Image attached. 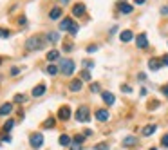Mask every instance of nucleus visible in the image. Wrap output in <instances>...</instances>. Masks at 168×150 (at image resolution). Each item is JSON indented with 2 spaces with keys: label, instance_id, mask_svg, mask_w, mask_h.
Wrapping results in <instances>:
<instances>
[{
  "label": "nucleus",
  "instance_id": "nucleus-15",
  "mask_svg": "<svg viewBox=\"0 0 168 150\" xmlns=\"http://www.w3.org/2000/svg\"><path fill=\"white\" fill-rule=\"evenodd\" d=\"M119 11H121V14H130V13H132V5H128V4H119Z\"/></svg>",
  "mask_w": 168,
  "mask_h": 150
},
{
  "label": "nucleus",
  "instance_id": "nucleus-2",
  "mask_svg": "<svg viewBox=\"0 0 168 150\" xmlns=\"http://www.w3.org/2000/svg\"><path fill=\"white\" fill-rule=\"evenodd\" d=\"M60 31H71L72 34H76V33H78V25H76L71 18H63V20L60 22Z\"/></svg>",
  "mask_w": 168,
  "mask_h": 150
},
{
  "label": "nucleus",
  "instance_id": "nucleus-10",
  "mask_svg": "<svg viewBox=\"0 0 168 150\" xmlns=\"http://www.w3.org/2000/svg\"><path fill=\"white\" fill-rule=\"evenodd\" d=\"M132 38H134V33H132V31H128V29H127V31H123V33L119 34V40H121V42H125V43H127V42H130Z\"/></svg>",
  "mask_w": 168,
  "mask_h": 150
},
{
  "label": "nucleus",
  "instance_id": "nucleus-11",
  "mask_svg": "<svg viewBox=\"0 0 168 150\" xmlns=\"http://www.w3.org/2000/svg\"><path fill=\"white\" fill-rule=\"evenodd\" d=\"M96 120H98V121H107V120H109V112H107L105 109L96 110Z\"/></svg>",
  "mask_w": 168,
  "mask_h": 150
},
{
  "label": "nucleus",
  "instance_id": "nucleus-31",
  "mask_svg": "<svg viewBox=\"0 0 168 150\" xmlns=\"http://www.w3.org/2000/svg\"><path fill=\"white\" fill-rule=\"evenodd\" d=\"M18 72H20V69H18V67H13V69H11V74H13V76H16Z\"/></svg>",
  "mask_w": 168,
  "mask_h": 150
},
{
  "label": "nucleus",
  "instance_id": "nucleus-22",
  "mask_svg": "<svg viewBox=\"0 0 168 150\" xmlns=\"http://www.w3.org/2000/svg\"><path fill=\"white\" fill-rule=\"evenodd\" d=\"M47 38H49V42L56 43V42L60 40V34H58V33H49V34H47Z\"/></svg>",
  "mask_w": 168,
  "mask_h": 150
},
{
  "label": "nucleus",
  "instance_id": "nucleus-21",
  "mask_svg": "<svg viewBox=\"0 0 168 150\" xmlns=\"http://www.w3.org/2000/svg\"><path fill=\"white\" fill-rule=\"evenodd\" d=\"M58 56H60V53H58V51H49V53H47V60H49V62L58 60Z\"/></svg>",
  "mask_w": 168,
  "mask_h": 150
},
{
  "label": "nucleus",
  "instance_id": "nucleus-14",
  "mask_svg": "<svg viewBox=\"0 0 168 150\" xmlns=\"http://www.w3.org/2000/svg\"><path fill=\"white\" fill-rule=\"evenodd\" d=\"M11 110H13V105H11V103H4V105L0 107V116H7Z\"/></svg>",
  "mask_w": 168,
  "mask_h": 150
},
{
  "label": "nucleus",
  "instance_id": "nucleus-16",
  "mask_svg": "<svg viewBox=\"0 0 168 150\" xmlns=\"http://www.w3.org/2000/svg\"><path fill=\"white\" fill-rule=\"evenodd\" d=\"M49 16H51L52 20L60 18V16H62V9H60V7H52V9H51V13H49Z\"/></svg>",
  "mask_w": 168,
  "mask_h": 150
},
{
  "label": "nucleus",
  "instance_id": "nucleus-17",
  "mask_svg": "<svg viewBox=\"0 0 168 150\" xmlns=\"http://www.w3.org/2000/svg\"><path fill=\"white\" fill-rule=\"evenodd\" d=\"M43 92H45V85H36V87L33 89V96H36V98L42 96Z\"/></svg>",
  "mask_w": 168,
  "mask_h": 150
},
{
  "label": "nucleus",
  "instance_id": "nucleus-23",
  "mask_svg": "<svg viewBox=\"0 0 168 150\" xmlns=\"http://www.w3.org/2000/svg\"><path fill=\"white\" fill-rule=\"evenodd\" d=\"M54 127V118H49L43 121V129H52Z\"/></svg>",
  "mask_w": 168,
  "mask_h": 150
},
{
  "label": "nucleus",
  "instance_id": "nucleus-3",
  "mask_svg": "<svg viewBox=\"0 0 168 150\" xmlns=\"http://www.w3.org/2000/svg\"><path fill=\"white\" fill-rule=\"evenodd\" d=\"M60 71H62L65 76H71V74L74 72V62H72V60H62Z\"/></svg>",
  "mask_w": 168,
  "mask_h": 150
},
{
  "label": "nucleus",
  "instance_id": "nucleus-39",
  "mask_svg": "<svg viewBox=\"0 0 168 150\" xmlns=\"http://www.w3.org/2000/svg\"><path fill=\"white\" fill-rule=\"evenodd\" d=\"M63 49H65V51H71V49H72V43H65Z\"/></svg>",
  "mask_w": 168,
  "mask_h": 150
},
{
  "label": "nucleus",
  "instance_id": "nucleus-34",
  "mask_svg": "<svg viewBox=\"0 0 168 150\" xmlns=\"http://www.w3.org/2000/svg\"><path fill=\"white\" fill-rule=\"evenodd\" d=\"M163 147H166L168 148V134L166 136H163Z\"/></svg>",
  "mask_w": 168,
  "mask_h": 150
},
{
  "label": "nucleus",
  "instance_id": "nucleus-28",
  "mask_svg": "<svg viewBox=\"0 0 168 150\" xmlns=\"http://www.w3.org/2000/svg\"><path fill=\"white\" fill-rule=\"evenodd\" d=\"M7 36H9V31H7V29H2V27H0V38H7Z\"/></svg>",
  "mask_w": 168,
  "mask_h": 150
},
{
  "label": "nucleus",
  "instance_id": "nucleus-18",
  "mask_svg": "<svg viewBox=\"0 0 168 150\" xmlns=\"http://www.w3.org/2000/svg\"><path fill=\"white\" fill-rule=\"evenodd\" d=\"M156 129H157L156 125H147V127L143 129V136H152V134L156 132Z\"/></svg>",
  "mask_w": 168,
  "mask_h": 150
},
{
  "label": "nucleus",
  "instance_id": "nucleus-40",
  "mask_svg": "<svg viewBox=\"0 0 168 150\" xmlns=\"http://www.w3.org/2000/svg\"><path fill=\"white\" fill-rule=\"evenodd\" d=\"M2 141H5V143H9V141H11V138H9V136H4V138H2Z\"/></svg>",
  "mask_w": 168,
  "mask_h": 150
},
{
  "label": "nucleus",
  "instance_id": "nucleus-19",
  "mask_svg": "<svg viewBox=\"0 0 168 150\" xmlns=\"http://www.w3.org/2000/svg\"><path fill=\"white\" fill-rule=\"evenodd\" d=\"M134 145H136V138L134 136H127L123 139V147H134Z\"/></svg>",
  "mask_w": 168,
  "mask_h": 150
},
{
  "label": "nucleus",
  "instance_id": "nucleus-1",
  "mask_svg": "<svg viewBox=\"0 0 168 150\" xmlns=\"http://www.w3.org/2000/svg\"><path fill=\"white\" fill-rule=\"evenodd\" d=\"M42 47H43V40L40 36H31L25 42V49L27 51H36V49H42Z\"/></svg>",
  "mask_w": 168,
  "mask_h": 150
},
{
  "label": "nucleus",
  "instance_id": "nucleus-41",
  "mask_svg": "<svg viewBox=\"0 0 168 150\" xmlns=\"http://www.w3.org/2000/svg\"><path fill=\"white\" fill-rule=\"evenodd\" d=\"M163 65H168V54L166 56H163Z\"/></svg>",
  "mask_w": 168,
  "mask_h": 150
},
{
  "label": "nucleus",
  "instance_id": "nucleus-38",
  "mask_svg": "<svg viewBox=\"0 0 168 150\" xmlns=\"http://www.w3.org/2000/svg\"><path fill=\"white\" fill-rule=\"evenodd\" d=\"M121 91H123V92H130V91H132V89H130V87H128V85H123V87H121Z\"/></svg>",
  "mask_w": 168,
  "mask_h": 150
},
{
  "label": "nucleus",
  "instance_id": "nucleus-35",
  "mask_svg": "<svg viewBox=\"0 0 168 150\" xmlns=\"http://www.w3.org/2000/svg\"><path fill=\"white\" fill-rule=\"evenodd\" d=\"M161 14H168V5H163V7H161Z\"/></svg>",
  "mask_w": 168,
  "mask_h": 150
},
{
  "label": "nucleus",
  "instance_id": "nucleus-29",
  "mask_svg": "<svg viewBox=\"0 0 168 150\" xmlns=\"http://www.w3.org/2000/svg\"><path fill=\"white\" fill-rule=\"evenodd\" d=\"M74 143L81 145V143H83V136H76V138H74Z\"/></svg>",
  "mask_w": 168,
  "mask_h": 150
},
{
  "label": "nucleus",
  "instance_id": "nucleus-9",
  "mask_svg": "<svg viewBox=\"0 0 168 150\" xmlns=\"http://www.w3.org/2000/svg\"><path fill=\"white\" fill-rule=\"evenodd\" d=\"M85 13V5L83 4H74V7H72V14L74 16H81Z\"/></svg>",
  "mask_w": 168,
  "mask_h": 150
},
{
  "label": "nucleus",
  "instance_id": "nucleus-5",
  "mask_svg": "<svg viewBox=\"0 0 168 150\" xmlns=\"http://www.w3.org/2000/svg\"><path fill=\"white\" fill-rule=\"evenodd\" d=\"M43 145V136L42 134H33L31 136V147L33 148H40Z\"/></svg>",
  "mask_w": 168,
  "mask_h": 150
},
{
  "label": "nucleus",
  "instance_id": "nucleus-30",
  "mask_svg": "<svg viewBox=\"0 0 168 150\" xmlns=\"http://www.w3.org/2000/svg\"><path fill=\"white\" fill-rule=\"evenodd\" d=\"M96 150H107V143H100V145L96 147Z\"/></svg>",
  "mask_w": 168,
  "mask_h": 150
},
{
  "label": "nucleus",
  "instance_id": "nucleus-24",
  "mask_svg": "<svg viewBox=\"0 0 168 150\" xmlns=\"http://www.w3.org/2000/svg\"><path fill=\"white\" fill-rule=\"evenodd\" d=\"M13 125H14V121H13V120H9V121H5V125H4V130H5V132H9V130L13 129Z\"/></svg>",
  "mask_w": 168,
  "mask_h": 150
},
{
  "label": "nucleus",
  "instance_id": "nucleus-6",
  "mask_svg": "<svg viewBox=\"0 0 168 150\" xmlns=\"http://www.w3.org/2000/svg\"><path fill=\"white\" fill-rule=\"evenodd\" d=\"M148 67H150L152 71H159V69L163 67V60H157V58H150V60H148Z\"/></svg>",
  "mask_w": 168,
  "mask_h": 150
},
{
  "label": "nucleus",
  "instance_id": "nucleus-33",
  "mask_svg": "<svg viewBox=\"0 0 168 150\" xmlns=\"http://www.w3.org/2000/svg\"><path fill=\"white\" fill-rule=\"evenodd\" d=\"M161 92H163L165 96H168V85H163V87H161Z\"/></svg>",
  "mask_w": 168,
  "mask_h": 150
},
{
  "label": "nucleus",
  "instance_id": "nucleus-32",
  "mask_svg": "<svg viewBox=\"0 0 168 150\" xmlns=\"http://www.w3.org/2000/svg\"><path fill=\"white\" fill-rule=\"evenodd\" d=\"M90 91H92V92H98V91H100V85H98V83H94V85L90 87Z\"/></svg>",
  "mask_w": 168,
  "mask_h": 150
},
{
  "label": "nucleus",
  "instance_id": "nucleus-27",
  "mask_svg": "<svg viewBox=\"0 0 168 150\" xmlns=\"http://www.w3.org/2000/svg\"><path fill=\"white\" fill-rule=\"evenodd\" d=\"M81 80L89 81V80H90V72H89V71H83V72H81Z\"/></svg>",
  "mask_w": 168,
  "mask_h": 150
},
{
  "label": "nucleus",
  "instance_id": "nucleus-44",
  "mask_svg": "<svg viewBox=\"0 0 168 150\" xmlns=\"http://www.w3.org/2000/svg\"><path fill=\"white\" fill-rule=\"evenodd\" d=\"M150 150H157V148H150Z\"/></svg>",
  "mask_w": 168,
  "mask_h": 150
},
{
  "label": "nucleus",
  "instance_id": "nucleus-42",
  "mask_svg": "<svg viewBox=\"0 0 168 150\" xmlns=\"http://www.w3.org/2000/svg\"><path fill=\"white\" fill-rule=\"evenodd\" d=\"M134 2H136V4H138V5H141V4H145V2H147V0H134Z\"/></svg>",
  "mask_w": 168,
  "mask_h": 150
},
{
  "label": "nucleus",
  "instance_id": "nucleus-26",
  "mask_svg": "<svg viewBox=\"0 0 168 150\" xmlns=\"http://www.w3.org/2000/svg\"><path fill=\"white\" fill-rule=\"evenodd\" d=\"M25 101V96L24 94H16L14 96V103H24Z\"/></svg>",
  "mask_w": 168,
  "mask_h": 150
},
{
  "label": "nucleus",
  "instance_id": "nucleus-20",
  "mask_svg": "<svg viewBox=\"0 0 168 150\" xmlns=\"http://www.w3.org/2000/svg\"><path fill=\"white\" fill-rule=\"evenodd\" d=\"M71 143H72V141H71V138H69V136H65V134H62V136H60V145H62V147H69Z\"/></svg>",
  "mask_w": 168,
  "mask_h": 150
},
{
  "label": "nucleus",
  "instance_id": "nucleus-13",
  "mask_svg": "<svg viewBox=\"0 0 168 150\" xmlns=\"http://www.w3.org/2000/svg\"><path fill=\"white\" fill-rule=\"evenodd\" d=\"M101 96H103V101H105L107 105H112V103L116 101V98H114V94H112V92H103Z\"/></svg>",
  "mask_w": 168,
  "mask_h": 150
},
{
  "label": "nucleus",
  "instance_id": "nucleus-25",
  "mask_svg": "<svg viewBox=\"0 0 168 150\" xmlns=\"http://www.w3.org/2000/svg\"><path fill=\"white\" fill-rule=\"evenodd\" d=\"M47 72H49V74H52V76H54V74H56V72H58V67H56V65H49V67H47Z\"/></svg>",
  "mask_w": 168,
  "mask_h": 150
},
{
  "label": "nucleus",
  "instance_id": "nucleus-37",
  "mask_svg": "<svg viewBox=\"0 0 168 150\" xmlns=\"http://www.w3.org/2000/svg\"><path fill=\"white\" fill-rule=\"evenodd\" d=\"M83 65H85V67H92V65H94V63H92V62H90V60H85V62H83Z\"/></svg>",
  "mask_w": 168,
  "mask_h": 150
},
{
  "label": "nucleus",
  "instance_id": "nucleus-12",
  "mask_svg": "<svg viewBox=\"0 0 168 150\" xmlns=\"http://www.w3.org/2000/svg\"><path fill=\"white\" fill-rule=\"evenodd\" d=\"M81 87H83L81 80H72V81H71V85H69V89H71L72 92H78V91H80Z\"/></svg>",
  "mask_w": 168,
  "mask_h": 150
},
{
  "label": "nucleus",
  "instance_id": "nucleus-8",
  "mask_svg": "<svg viewBox=\"0 0 168 150\" xmlns=\"http://www.w3.org/2000/svg\"><path fill=\"white\" fill-rule=\"evenodd\" d=\"M136 43H138V47H141V49H147V47H148L147 34H145V33H143V34H139V36H138V40H136Z\"/></svg>",
  "mask_w": 168,
  "mask_h": 150
},
{
  "label": "nucleus",
  "instance_id": "nucleus-36",
  "mask_svg": "<svg viewBox=\"0 0 168 150\" xmlns=\"http://www.w3.org/2000/svg\"><path fill=\"white\" fill-rule=\"evenodd\" d=\"M96 49H98V47H96V45H89V47H87V51H89V53H94V51H96Z\"/></svg>",
  "mask_w": 168,
  "mask_h": 150
},
{
  "label": "nucleus",
  "instance_id": "nucleus-7",
  "mask_svg": "<svg viewBox=\"0 0 168 150\" xmlns=\"http://www.w3.org/2000/svg\"><path fill=\"white\" fill-rule=\"evenodd\" d=\"M58 118H60L62 121H67V120L71 118V109H69V107H62L60 112H58Z\"/></svg>",
  "mask_w": 168,
  "mask_h": 150
},
{
  "label": "nucleus",
  "instance_id": "nucleus-4",
  "mask_svg": "<svg viewBox=\"0 0 168 150\" xmlns=\"http://www.w3.org/2000/svg\"><path fill=\"white\" fill-rule=\"evenodd\" d=\"M89 118H90L89 109H87V107H80V109H78V112H76V120H78L80 123H81V121L85 123V121H89Z\"/></svg>",
  "mask_w": 168,
  "mask_h": 150
},
{
  "label": "nucleus",
  "instance_id": "nucleus-43",
  "mask_svg": "<svg viewBox=\"0 0 168 150\" xmlns=\"http://www.w3.org/2000/svg\"><path fill=\"white\" fill-rule=\"evenodd\" d=\"M67 2H69V0H62V4H67Z\"/></svg>",
  "mask_w": 168,
  "mask_h": 150
}]
</instances>
